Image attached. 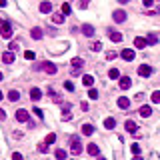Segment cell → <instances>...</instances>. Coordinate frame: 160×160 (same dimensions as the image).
Returning <instances> with one entry per match:
<instances>
[{
  "mask_svg": "<svg viewBox=\"0 0 160 160\" xmlns=\"http://www.w3.org/2000/svg\"><path fill=\"white\" fill-rule=\"evenodd\" d=\"M70 152H72L74 156H78L82 152V142H80V136L78 134H74L72 138H70Z\"/></svg>",
  "mask_w": 160,
  "mask_h": 160,
  "instance_id": "cell-1",
  "label": "cell"
},
{
  "mask_svg": "<svg viewBox=\"0 0 160 160\" xmlns=\"http://www.w3.org/2000/svg\"><path fill=\"white\" fill-rule=\"evenodd\" d=\"M0 36L2 38H10L12 36V24L10 22H2L0 24Z\"/></svg>",
  "mask_w": 160,
  "mask_h": 160,
  "instance_id": "cell-2",
  "label": "cell"
},
{
  "mask_svg": "<svg viewBox=\"0 0 160 160\" xmlns=\"http://www.w3.org/2000/svg\"><path fill=\"white\" fill-rule=\"evenodd\" d=\"M126 18H128V14L124 12V10H114V12H112V20H114L116 24H122Z\"/></svg>",
  "mask_w": 160,
  "mask_h": 160,
  "instance_id": "cell-3",
  "label": "cell"
},
{
  "mask_svg": "<svg viewBox=\"0 0 160 160\" xmlns=\"http://www.w3.org/2000/svg\"><path fill=\"white\" fill-rule=\"evenodd\" d=\"M40 68H42V70H46L48 74H56V70H58V68H56V64H52V62H42L38 68H36V70H40Z\"/></svg>",
  "mask_w": 160,
  "mask_h": 160,
  "instance_id": "cell-4",
  "label": "cell"
},
{
  "mask_svg": "<svg viewBox=\"0 0 160 160\" xmlns=\"http://www.w3.org/2000/svg\"><path fill=\"white\" fill-rule=\"evenodd\" d=\"M152 74V68L148 66V64H140L138 66V76H142V78H148Z\"/></svg>",
  "mask_w": 160,
  "mask_h": 160,
  "instance_id": "cell-5",
  "label": "cell"
},
{
  "mask_svg": "<svg viewBox=\"0 0 160 160\" xmlns=\"http://www.w3.org/2000/svg\"><path fill=\"white\" fill-rule=\"evenodd\" d=\"M120 56L126 60V62H132V60H134V56H136V52H134L132 48H124V50L120 52Z\"/></svg>",
  "mask_w": 160,
  "mask_h": 160,
  "instance_id": "cell-6",
  "label": "cell"
},
{
  "mask_svg": "<svg viewBox=\"0 0 160 160\" xmlns=\"http://www.w3.org/2000/svg\"><path fill=\"white\" fill-rule=\"evenodd\" d=\"M14 116H16V120H18V122H28V116H30V114H28V110L20 108V110H16Z\"/></svg>",
  "mask_w": 160,
  "mask_h": 160,
  "instance_id": "cell-7",
  "label": "cell"
},
{
  "mask_svg": "<svg viewBox=\"0 0 160 160\" xmlns=\"http://www.w3.org/2000/svg\"><path fill=\"white\" fill-rule=\"evenodd\" d=\"M124 130L130 132V134H134V132L138 130V126H136V122H134V120H126V122H124Z\"/></svg>",
  "mask_w": 160,
  "mask_h": 160,
  "instance_id": "cell-8",
  "label": "cell"
},
{
  "mask_svg": "<svg viewBox=\"0 0 160 160\" xmlns=\"http://www.w3.org/2000/svg\"><path fill=\"white\" fill-rule=\"evenodd\" d=\"M14 58H16V56H14L12 50H8V52L2 54V62H4V64H12V62H14Z\"/></svg>",
  "mask_w": 160,
  "mask_h": 160,
  "instance_id": "cell-9",
  "label": "cell"
},
{
  "mask_svg": "<svg viewBox=\"0 0 160 160\" xmlns=\"http://www.w3.org/2000/svg\"><path fill=\"white\" fill-rule=\"evenodd\" d=\"M40 12H42V14H48V12H52V4H50L48 0L40 2Z\"/></svg>",
  "mask_w": 160,
  "mask_h": 160,
  "instance_id": "cell-10",
  "label": "cell"
},
{
  "mask_svg": "<svg viewBox=\"0 0 160 160\" xmlns=\"http://www.w3.org/2000/svg\"><path fill=\"white\" fill-rule=\"evenodd\" d=\"M132 86V80L128 76H120V88L122 90H128V88Z\"/></svg>",
  "mask_w": 160,
  "mask_h": 160,
  "instance_id": "cell-11",
  "label": "cell"
},
{
  "mask_svg": "<svg viewBox=\"0 0 160 160\" xmlns=\"http://www.w3.org/2000/svg\"><path fill=\"white\" fill-rule=\"evenodd\" d=\"M82 34H84V36H88V38L94 36V26L92 24H82Z\"/></svg>",
  "mask_w": 160,
  "mask_h": 160,
  "instance_id": "cell-12",
  "label": "cell"
},
{
  "mask_svg": "<svg viewBox=\"0 0 160 160\" xmlns=\"http://www.w3.org/2000/svg\"><path fill=\"white\" fill-rule=\"evenodd\" d=\"M146 44H148V40L142 38V36H136L134 38V48H144Z\"/></svg>",
  "mask_w": 160,
  "mask_h": 160,
  "instance_id": "cell-13",
  "label": "cell"
},
{
  "mask_svg": "<svg viewBox=\"0 0 160 160\" xmlns=\"http://www.w3.org/2000/svg\"><path fill=\"white\" fill-rule=\"evenodd\" d=\"M108 78H110V80H120V70H118V68H110V70H108Z\"/></svg>",
  "mask_w": 160,
  "mask_h": 160,
  "instance_id": "cell-14",
  "label": "cell"
},
{
  "mask_svg": "<svg viewBox=\"0 0 160 160\" xmlns=\"http://www.w3.org/2000/svg\"><path fill=\"white\" fill-rule=\"evenodd\" d=\"M128 106H130V100H128L126 96H120V98H118V108H122V110H126Z\"/></svg>",
  "mask_w": 160,
  "mask_h": 160,
  "instance_id": "cell-15",
  "label": "cell"
},
{
  "mask_svg": "<svg viewBox=\"0 0 160 160\" xmlns=\"http://www.w3.org/2000/svg\"><path fill=\"white\" fill-rule=\"evenodd\" d=\"M88 154H90V156H98V154H100V148H98L94 142H90V144H88Z\"/></svg>",
  "mask_w": 160,
  "mask_h": 160,
  "instance_id": "cell-16",
  "label": "cell"
},
{
  "mask_svg": "<svg viewBox=\"0 0 160 160\" xmlns=\"http://www.w3.org/2000/svg\"><path fill=\"white\" fill-rule=\"evenodd\" d=\"M94 132H96V130H94L92 124H84V126H82V134H84V136H92Z\"/></svg>",
  "mask_w": 160,
  "mask_h": 160,
  "instance_id": "cell-17",
  "label": "cell"
},
{
  "mask_svg": "<svg viewBox=\"0 0 160 160\" xmlns=\"http://www.w3.org/2000/svg\"><path fill=\"white\" fill-rule=\"evenodd\" d=\"M104 128H106V130H114V128H116V120H114V118H106V120H104Z\"/></svg>",
  "mask_w": 160,
  "mask_h": 160,
  "instance_id": "cell-18",
  "label": "cell"
},
{
  "mask_svg": "<svg viewBox=\"0 0 160 160\" xmlns=\"http://www.w3.org/2000/svg\"><path fill=\"white\" fill-rule=\"evenodd\" d=\"M108 36H110L112 42H120V40H122V34L116 32V30H110V32H108Z\"/></svg>",
  "mask_w": 160,
  "mask_h": 160,
  "instance_id": "cell-19",
  "label": "cell"
},
{
  "mask_svg": "<svg viewBox=\"0 0 160 160\" xmlns=\"http://www.w3.org/2000/svg\"><path fill=\"white\" fill-rule=\"evenodd\" d=\"M54 156L58 160H66V156H68V152L64 150V148H56V152H54Z\"/></svg>",
  "mask_w": 160,
  "mask_h": 160,
  "instance_id": "cell-20",
  "label": "cell"
},
{
  "mask_svg": "<svg viewBox=\"0 0 160 160\" xmlns=\"http://www.w3.org/2000/svg\"><path fill=\"white\" fill-rule=\"evenodd\" d=\"M30 34H32V38H34V40H40V38H42V28H38V26H34V28H32V32H30Z\"/></svg>",
  "mask_w": 160,
  "mask_h": 160,
  "instance_id": "cell-21",
  "label": "cell"
},
{
  "mask_svg": "<svg viewBox=\"0 0 160 160\" xmlns=\"http://www.w3.org/2000/svg\"><path fill=\"white\" fill-rule=\"evenodd\" d=\"M130 152H132L134 156H140V152H142L140 144H138V142H134V144H130Z\"/></svg>",
  "mask_w": 160,
  "mask_h": 160,
  "instance_id": "cell-22",
  "label": "cell"
},
{
  "mask_svg": "<svg viewBox=\"0 0 160 160\" xmlns=\"http://www.w3.org/2000/svg\"><path fill=\"white\" fill-rule=\"evenodd\" d=\"M150 114H152V108H150V106H146V104H144V106H140V116H142V118L150 116Z\"/></svg>",
  "mask_w": 160,
  "mask_h": 160,
  "instance_id": "cell-23",
  "label": "cell"
},
{
  "mask_svg": "<svg viewBox=\"0 0 160 160\" xmlns=\"http://www.w3.org/2000/svg\"><path fill=\"white\" fill-rule=\"evenodd\" d=\"M8 100H10V102L20 100V92H18V90H10V92H8Z\"/></svg>",
  "mask_w": 160,
  "mask_h": 160,
  "instance_id": "cell-24",
  "label": "cell"
},
{
  "mask_svg": "<svg viewBox=\"0 0 160 160\" xmlns=\"http://www.w3.org/2000/svg\"><path fill=\"white\" fill-rule=\"evenodd\" d=\"M40 96H42V92H40L38 88H32L30 90V100H40Z\"/></svg>",
  "mask_w": 160,
  "mask_h": 160,
  "instance_id": "cell-25",
  "label": "cell"
},
{
  "mask_svg": "<svg viewBox=\"0 0 160 160\" xmlns=\"http://www.w3.org/2000/svg\"><path fill=\"white\" fill-rule=\"evenodd\" d=\"M60 12H62L64 16H68L70 12H72V8H70V4H68V2H64V4L60 6Z\"/></svg>",
  "mask_w": 160,
  "mask_h": 160,
  "instance_id": "cell-26",
  "label": "cell"
},
{
  "mask_svg": "<svg viewBox=\"0 0 160 160\" xmlns=\"http://www.w3.org/2000/svg\"><path fill=\"white\" fill-rule=\"evenodd\" d=\"M52 22H54V24H62V22H64V14H62V12L54 14V16H52Z\"/></svg>",
  "mask_w": 160,
  "mask_h": 160,
  "instance_id": "cell-27",
  "label": "cell"
},
{
  "mask_svg": "<svg viewBox=\"0 0 160 160\" xmlns=\"http://www.w3.org/2000/svg\"><path fill=\"white\" fill-rule=\"evenodd\" d=\"M82 84H84V86H92V84H94V78L90 76V74H86V76H82Z\"/></svg>",
  "mask_w": 160,
  "mask_h": 160,
  "instance_id": "cell-28",
  "label": "cell"
},
{
  "mask_svg": "<svg viewBox=\"0 0 160 160\" xmlns=\"http://www.w3.org/2000/svg\"><path fill=\"white\" fill-rule=\"evenodd\" d=\"M150 100L154 102V104H160V90H154V92H152Z\"/></svg>",
  "mask_w": 160,
  "mask_h": 160,
  "instance_id": "cell-29",
  "label": "cell"
},
{
  "mask_svg": "<svg viewBox=\"0 0 160 160\" xmlns=\"http://www.w3.org/2000/svg\"><path fill=\"white\" fill-rule=\"evenodd\" d=\"M72 66L74 68H82L84 66V60L82 58H72Z\"/></svg>",
  "mask_w": 160,
  "mask_h": 160,
  "instance_id": "cell-30",
  "label": "cell"
},
{
  "mask_svg": "<svg viewBox=\"0 0 160 160\" xmlns=\"http://www.w3.org/2000/svg\"><path fill=\"white\" fill-rule=\"evenodd\" d=\"M44 142H46V144H54V142H56V134H54V132H50V134L46 136V140H44Z\"/></svg>",
  "mask_w": 160,
  "mask_h": 160,
  "instance_id": "cell-31",
  "label": "cell"
},
{
  "mask_svg": "<svg viewBox=\"0 0 160 160\" xmlns=\"http://www.w3.org/2000/svg\"><path fill=\"white\" fill-rule=\"evenodd\" d=\"M62 120H64V122L72 120V114H70V110H62Z\"/></svg>",
  "mask_w": 160,
  "mask_h": 160,
  "instance_id": "cell-32",
  "label": "cell"
},
{
  "mask_svg": "<svg viewBox=\"0 0 160 160\" xmlns=\"http://www.w3.org/2000/svg\"><path fill=\"white\" fill-rule=\"evenodd\" d=\"M64 88H66L68 92H74V84H72V80H66V82H64Z\"/></svg>",
  "mask_w": 160,
  "mask_h": 160,
  "instance_id": "cell-33",
  "label": "cell"
},
{
  "mask_svg": "<svg viewBox=\"0 0 160 160\" xmlns=\"http://www.w3.org/2000/svg\"><path fill=\"white\" fill-rule=\"evenodd\" d=\"M146 40H148V44H156V42H158V36H156V34H148V38H146Z\"/></svg>",
  "mask_w": 160,
  "mask_h": 160,
  "instance_id": "cell-34",
  "label": "cell"
},
{
  "mask_svg": "<svg viewBox=\"0 0 160 160\" xmlns=\"http://www.w3.org/2000/svg\"><path fill=\"white\" fill-rule=\"evenodd\" d=\"M88 98H92V100H96V98H98V90L90 88V90H88Z\"/></svg>",
  "mask_w": 160,
  "mask_h": 160,
  "instance_id": "cell-35",
  "label": "cell"
},
{
  "mask_svg": "<svg viewBox=\"0 0 160 160\" xmlns=\"http://www.w3.org/2000/svg\"><path fill=\"white\" fill-rule=\"evenodd\" d=\"M24 58L26 60H34V58H36V54H34L32 50H26V52H24Z\"/></svg>",
  "mask_w": 160,
  "mask_h": 160,
  "instance_id": "cell-36",
  "label": "cell"
},
{
  "mask_svg": "<svg viewBox=\"0 0 160 160\" xmlns=\"http://www.w3.org/2000/svg\"><path fill=\"white\" fill-rule=\"evenodd\" d=\"M90 50L98 52V50H102V44H100V42H92V44H90Z\"/></svg>",
  "mask_w": 160,
  "mask_h": 160,
  "instance_id": "cell-37",
  "label": "cell"
},
{
  "mask_svg": "<svg viewBox=\"0 0 160 160\" xmlns=\"http://www.w3.org/2000/svg\"><path fill=\"white\" fill-rule=\"evenodd\" d=\"M38 150L42 152V154H44V152H48V144H46V142H40V144H38Z\"/></svg>",
  "mask_w": 160,
  "mask_h": 160,
  "instance_id": "cell-38",
  "label": "cell"
},
{
  "mask_svg": "<svg viewBox=\"0 0 160 160\" xmlns=\"http://www.w3.org/2000/svg\"><path fill=\"white\" fill-rule=\"evenodd\" d=\"M8 50H12V52H18V42H10Z\"/></svg>",
  "mask_w": 160,
  "mask_h": 160,
  "instance_id": "cell-39",
  "label": "cell"
},
{
  "mask_svg": "<svg viewBox=\"0 0 160 160\" xmlns=\"http://www.w3.org/2000/svg\"><path fill=\"white\" fill-rule=\"evenodd\" d=\"M88 4H90V0H80V4H78V6H80L82 10H86V8H88Z\"/></svg>",
  "mask_w": 160,
  "mask_h": 160,
  "instance_id": "cell-40",
  "label": "cell"
},
{
  "mask_svg": "<svg viewBox=\"0 0 160 160\" xmlns=\"http://www.w3.org/2000/svg\"><path fill=\"white\" fill-rule=\"evenodd\" d=\"M12 160H24V156L20 154V152H12Z\"/></svg>",
  "mask_w": 160,
  "mask_h": 160,
  "instance_id": "cell-41",
  "label": "cell"
},
{
  "mask_svg": "<svg viewBox=\"0 0 160 160\" xmlns=\"http://www.w3.org/2000/svg\"><path fill=\"white\" fill-rule=\"evenodd\" d=\"M116 56H118L116 52H108V54H106V58H108V60H114V58H116Z\"/></svg>",
  "mask_w": 160,
  "mask_h": 160,
  "instance_id": "cell-42",
  "label": "cell"
},
{
  "mask_svg": "<svg viewBox=\"0 0 160 160\" xmlns=\"http://www.w3.org/2000/svg\"><path fill=\"white\" fill-rule=\"evenodd\" d=\"M34 114H36V116H40V118H42V110H40V108H34Z\"/></svg>",
  "mask_w": 160,
  "mask_h": 160,
  "instance_id": "cell-43",
  "label": "cell"
},
{
  "mask_svg": "<svg viewBox=\"0 0 160 160\" xmlns=\"http://www.w3.org/2000/svg\"><path fill=\"white\" fill-rule=\"evenodd\" d=\"M152 2H154V0H142V4H144V6H152Z\"/></svg>",
  "mask_w": 160,
  "mask_h": 160,
  "instance_id": "cell-44",
  "label": "cell"
},
{
  "mask_svg": "<svg viewBox=\"0 0 160 160\" xmlns=\"http://www.w3.org/2000/svg\"><path fill=\"white\" fill-rule=\"evenodd\" d=\"M4 118H6V112L2 110V108H0V120H4Z\"/></svg>",
  "mask_w": 160,
  "mask_h": 160,
  "instance_id": "cell-45",
  "label": "cell"
},
{
  "mask_svg": "<svg viewBox=\"0 0 160 160\" xmlns=\"http://www.w3.org/2000/svg\"><path fill=\"white\" fill-rule=\"evenodd\" d=\"M0 6H2V8H4V6H6V0H0Z\"/></svg>",
  "mask_w": 160,
  "mask_h": 160,
  "instance_id": "cell-46",
  "label": "cell"
},
{
  "mask_svg": "<svg viewBox=\"0 0 160 160\" xmlns=\"http://www.w3.org/2000/svg\"><path fill=\"white\" fill-rule=\"evenodd\" d=\"M132 160H144V158H142V156H134V158H132Z\"/></svg>",
  "mask_w": 160,
  "mask_h": 160,
  "instance_id": "cell-47",
  "label": "cell"
},
{
  "mask_svg": "<svg viewBox=\"0 0 160 160\" xmlns=\"http://www.w3.org/2000/svg\"><path fill=\"white\" fill-rule=\"evenodd\" d=\"M118 2H120V4H126V2H130V0H118Z\"/></svg>",
  "mask_w": 160,
  "mask_h": 160,
  "instance_id": "cell-48",
  "label": "cell"
},
{
  "mask_svg": "<svg viewBox=\"0 0 160 160\" xmlns=\"http://www.w3.org/2000/svg\"><path fill=\"white\" fill-rule=\"evenodd\" d=\"M2 98H4V94H2V90H0V100H2Z\"/></svg>",
  "mask_w": 160,
  "mask_h": 160,
  "instance_id": "cell-49",
  "label": "cell"
},
{
  "mask_svg": "<svg viewBox=\"0 0 160 160\" xmlns=\"http://www.w3.org/2000/svg\"><path fill=\"white\" fill-rule=\"evenodd\" d=\"M2 78H4V76H2V72H0V80H2Z\"/></svg>",
  "mask_w": 160,
  "mask_h": 160,
  "instance_id": "cell-50",
  "label": "cell"
},
{
  "mask_svg": "<svg viewBox=\"0 0 160 160\" xmlns=\"http://www.w3.org/2000/svg\"><path fill=\"white\" fill-rule=\"evenodd\" d=\"M98 160H106V158H98Z\"/></svg>",
  "mask_w": 160,
  "mask_h": 160,
  "instance_id": "cell-51",
  "label": "cell"
}]
</instances>
